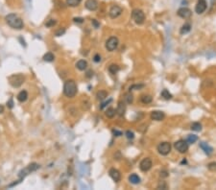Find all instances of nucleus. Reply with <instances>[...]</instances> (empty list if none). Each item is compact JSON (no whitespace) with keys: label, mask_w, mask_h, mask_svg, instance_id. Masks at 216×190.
<instances>
[{"label":"nucleus","mask_w":216,"mask_h":190,"mask_svg":"<svg viewBox=\"0 0 216 190\" xmlns=\"http://www.w3.org/2000/svg\"><path fill=\"white\" fill-rule=\"evenodd\" d=\"M6 22L8 23L9 26H11L12 28L16 29V30H21L24 27V23L21 19H19L16 14H10L6 16Z\"/></svg>","instance_id":"1"},{"label":"nucleus","mask_w":216,"mask_h":190,"mask_svg":"<svg viewBox=\"0 0 216 190\" xmlns=\"http://www.w3.org/2000/svg\"><path fill=\"white\" fill-rule=\"evenodd\" d=\"M64 94L68 98H73L77 94V84L73 80H67L64 84Z\"/></svg>","instance_id":"2"},{"label":"nucleus","mask_w":216,"mask_h":190,"mask_svg":"<svg viewBox=\"0 0 216 190\" xmlns=\"http://www.w3.org/2000/svg\"><path fill=\"white\" fill-rule=\"evenodd\" d=\"M25 81V77L22 74H14L9 77V83L13 87H19Z\"/></svg>","instance_id":"3"},{"label":"nucleus","mask_w":216,"mask_h":190,"mask_svg":"<svg viewBox=\"0 0 216 190\" xmlns=\"http://www.w3.org/2000/svg\"><path fill=\"white\" fill-rule=\"evenodd\" d=\"M132 17L134 20V22L136 24H142L145 20V14H144L143 11L139 10V9H134L132 13Z\"/></svg>","instance_id":"4"},{"label":"nucleus","mask_w":216,"mask_h":190,"mask_svg":"<svg viewBox=\"0 0 216 190\" xmlns=\"http://www.w3.org/2000/svg\"><path fill=\"white\" fill-rule=\"evenodd\" d=\"M38 167H40V166H38V164H37V163H31L30 165H28L26 168H24L23 170H21L19 172V180H21L22 179H24V178H25L28 174L31 173V172H34L36 170H38Z\"/></svg>","instance_id":"5"},{"label":"nucleus","mask_w":216,"mask_h":190,"mask_svg":"<svg viewBox=\"0 0 216 190\" xmlns=\"http://www.w3.org/2000/svg\"><path fill=\"white\" fill-rule=\"evenodd\" d=\"M118 38L116 37H110L109 40L106 41V48L108 51H110V52H112V51H115L116 48L118 46Z\"/></svg>","instance_id":"6"},{"label":"nucleus","mask_w":216,"mask_h":190,"mask_svg":"<svg viewBox=\"0 0 216 190\" xmlns=\"http://www.w3.org/2000/svg\"><path fill=\"white\" fill-rule=\"evenodd\" d=\"M174 147H175V149L178 151V152L184 154V153H187V150H188V143L187 142V140L181 139V140H178L177 142H175Z\"/></svg>","instance_id":"7"},{"label":"nucleus","mask_w":216,"mask_h":190,"mask_svg":"<svg viewBox=\"0 0 216 190\" xmlns=\"http://www.w3.org/2000/svg\"><path fill=\"white\" fill-rule=\"evenodd\" d=\"M158 151L160 155L167 156L171 152V144L169 142H161L158 146Z\"/></svg>","instance_id":"8"},{"label":"nucleus","mask_w":216,"mask_h":190,"mask_svg":"<svg viewBox=\"0 0 216 190\" xmlns=\"http://www.w3.org/2000/svg\"><path fill=\"white\" fill-rule=\"evenodd\" d=\"M152 165H153V162L151 159L149 158H143L142 161H140L139 168L142 172H147L152 168Z\"/></svg>","instance_id":"9"},{"label":"nucleus","mask_w":216,"mask_h":190,"mask_svg":"<svg viewBox=\"0 0 216 190\" xmlns=\"http://www.w3.org/2000/svg\"><path fill=\"white\" fill-rule=\"evenodd\" d=\"M177 14H178L180 17H182V19H187L192 16V12L190 9H188L187 7H182L179 9L178 12H177Z\"/></svg>","instance_id":"10"},{"label":"nucleus","mask_w":216,"mask_h":190,"mask_svg":"<svg viewBox=\"0 0 216 190\" xmlns=\"http://www.w3.org/2000/svg\"><path fill=\"white\" fill-rule=\"evenodd\" d=\"M122 12H123V10H122L121 7H119V6H117V5L112 6V7L110 8V12H109L110 17V19H116V17H118L120 14H122Z\"/></svg>","instance_id":"11"},{"label":"nucleus","mask_w":216,"mask_h":190,"mask_svg":"<svg viewBox=\"0 0 216 190\" xmlns=\"http://www.w3.org/2000/svg\"><path fill=\"white\" fill-rule=\"evenodd\" d=\"M206 7H208V4H206V0H198L197 4L195 6V12L198 14H201L206 10Z\"/></svg>","instance_id":"12"},{"label":"nucleus","mask_w":216,"mask_h":190,"mask_svg":"<svg viewBox=\"0 0 216 190\" xmlns=\"http://www.w3.org/2000/svg\"><path fill=\"white\" fill-rule=\"evenodd\" d=\"M109 174H110V178L115 180V182H118L120 180H121V174H120V172L117 170V169H115V168H112L110 170V172H109Z\"/></svg>","instance_id":"13"},{"label":"nucleus","mask_w":216,"mask_h":190,"mask_svg":"<svg viewBox=\"0 0 216 190\" xmlns=\"http://www.w3.org/2000/svg\"><path fill=\"white\" fill-rule=\"evenodd\" d=\"M164 113L160 110H154L151 112V118L155 121H161L164 118Z\"/></svg>","instance_id":"14"},{"label":"nucleus","mask_w":216,"mask_h":190,"mask_svg":"<svg viewBox=\"0 0 216 190\" xmlns=\"http://www.w3.org/2000/svg\"><path fill=\"white\" fill-rule=\"evenodd\" d=\"M85 5L86 8L89 11H95L98 8V2L96 0H86Z\"/></svg>","instance_id":"15"},{"label":"nucleus","mask_w":216,"mask_h":190,"mask_svg":"<svg viewBox=\"0 0 216 190\" xmlns=\"http://www.w3.org/2000/svg\"><path fill=\"white\" fill-rule=\"evenodd\" d=\"M200 147H201V149H202L208 156L211 155L212 152H213V149H212V147H211L208 143H206V142H201L200 143Z\"/></svg>","instance_id":"16"},{"label":"nucleus","mask_w":216,"mask_h":190,"mask_svg":"<svg viewBox=\"0 0 216 190\" xmlns=\"http://www.w3.org/2000/svg\"><path fill=\"white\" fill-rule=\"evenodd\" d=\"M125 111H126V105H125L124 102L120 101L119 103H118V106H117L116 113H117L119 116H123L125 114Z\"/></svg>","instance_id":"17"},{"label":"nucleus","mask_w":216,"mask_h":190,"mask_svg":"<svg viewBox=\"0 0 216 190\" xmlns=\"http://www.w3.org/2000/svg\"><path fill=\"white\" fill-rule=\"evenodd\" d=\"M76 67L79 69V70L84 71L88 67V62H86V61H85V60H80V61H78L76 63Z\"/></svg>","instance_id":"18"},{"label":"nucleus","mask_w":216,"mask_h":190,"mask_svg":"<svg viewBox=\"0 0 216 190\" xmlns=\"http://www.w3.org/2000/svg\"><path fill=\"white\" fill-rule=\"evenodd\" d=\"M27 98H28V93H27L26 90H22V91H20L19 94H17V100L19 102H25L27 100Z\"/></svg>","instance_id":"19"},{"label":"nucleus","mask_w":216,"mask_h":190,"mask_svg":"<svg viewBox=\"0 0 216 190\" xmlns=\"http://www.w3.org/2000/svg\"><path fill=\"white\" fill-rule=\"evenodd\" d=\"M129 180H130L131 183L133 185H137V183L140 182V178L137 176L136 174H132L130 177H129Z\"/></svg>","instance_id":"20"},{"label":"nucleus","mask_w":216,"mask_h":190,"mask_svg":"<svg viewBox=\"0 0 216 190\" xmlns=\"http://www.w3.org/2000/svg\"><path fill=\"white\" fill-rule=\"evenodd\" d=\"M190 30H191V25H190V24L189 23H184V25L182 26L181 30H180V33H181L182 35H184V34H187Z\"/></svg>","instance_id":"21"},{"label":"nucleus","mask_w":216,"mask_h":190,"mask_svg":"<svg viewBox=\"0 0 216 190\" xmlns=\"http://www.w3.org/2000/svg\"><path fill=\"white\" fill-rule=\"evenodd\" d=\"M96 97H97L98 100L103 101L108 97V92L105 91V90H99L97 92V94H96Z\"/></svg>","instance_id":"22"},{"label":"nucleus","mask_w":216,"mask_h":190,"mask_svg":"<svg viewBox=\"0 0 216 190\" xmlns=\"http://www.w3.org/2000/svg\"><path fill=\"white\" fill-rule=\"evenodd\" d=\"M54 60H55V56L53 55L51 52H48L46 53L45 55L43 56V61L44 62H52Z\"/></svg>","instance_id":"23"},{"label":"nucleus","mask_w":216,"mask_h":190,"mask_svg":"<svg viewBox=\"0 0 216 190\" xmlns=\"http://www.w3.org/2000/svg\"><path fill=\"white\" fill-rule=\"evenodd\" d=\"M140 100H141V102H142L143 104L147 105V104L151 103L152 100H153V98H152V96H150V95H142L141 98H140Z\"/></svg>","instance_id":"24"},{"label":"nucleus","mask_w":216,"mask_h":190,"mask_svg":"<svg viewBox=\"0 0 216 190\" xmlns=\"http://www.w3.org/2000/svg\"><path fill=\"white\" fill-rule=\"evenodd\" d=\"M115 113H116V110L113 108H109L106 110V116L108 118H112V117L115 115Z\"/></svg>","instance_id":"25"},{"label":"nucleus","mask_w":216,"mask_h":190,"mask_svg":"<svg viewBox=\"0 0 216 190\" xmlns=\"http://www.w3.org/2000/svg\"><path fill=\"white\" fill-rule=\"evenodd\" d=\"M81 2H82V0H67V4L69 7H77Z\"/></svg>","instance_id":"26"},{"label":"nucleus","mask_w":216,"mask_h":190,"mask_svg":"<svg viewBox=\"0 0 216 190\" xmlns=\"http://www.w3.org/2000/svg\"><path fill=\"white\" fill-rule=\"evenodd\" d=\"M109 71L112 74H116L119 71V66L117 64H115V63H113V64H110L109 66Z\"/></svg>","instance_id":"27"},{"label":"nucleus","mask_w":216,"mask_h":190,"mask_svg":"<svg viewBox=\"0 0 216 190\" xmlns=\"http://www.w3.org/2000/svg\"><path fill=\"white\" fill-rule=\"evenodd\" d=\"M198 140V136L195 134H189L187 138V143H190V144H193L195 143L196 141Z\"/></svg>","instance_id":"28"},{"label":"nucleus","mask_w":216,"mask_h":190,"mask_svg":"<svg viewBox=\"0 0 216 190\" xmlns=\"http://www.w3.org/2000/svg\"><path fill=\"white\" fill-rule=\"evenodd\" d=\"M161 96H163L165 100H169V99L172 98V94H171L167 89H163V91H161Z\"/></svg>","instance_id":"29"},{"label":"nucleus","mask_w":216,"mask_h":190,"mask_svg":"<svg viewBox=\"0 0 216 190\" xmlns=\"http://www.w3.org/2000/svg\"><path fill=\"white\" fill-rule=\"evenodd\" d=\"M191 130L192 131H195V132H200L201 130H202V125L198 122H195L191 125Z\"/></svg>","instance_id":"30"},{"label":"nucleus","mask_w":216,"mask_h":190,"mask_svg":"<svg viewBox=\"0 0 216 190\" xmlns=\"http://www.w3.org/2000/svg\"><path fill=\"white\" fill-rule=\"evenodd\" d=\"M125 100L127 102L128 104H132L134 101V97H133V94L132 93H127V94L125 95Z\"/></svg>","instance_id":"31"},{"label":"nucleus","mask_w":216,"mask_h":190,"mask_svg":"<svg viewBox=\"0 0 216 190\" xmlns=\"http://www.w3.org/2000/svg\"><path fill=\"white\" fill-rule=\"evenodd\" d=\"M168 188L167 186V183L165 182H160V183H158V189H163V190H166Z\"/></svg>","instance_id":"32"},{"label":"nucleus","mask_w":216,"mask_h":190,"mask_svg":"<svg viewBox=\"0 0 216 190\" xmlns=\"http://www.w3.org/2000/svg\"><path fill=\"white\" fill-rule=\"evenodd\" d=\"M56 20L55 19H49L47 21V22L45 23V25H46V27H54L56 25Z\"/></svg>","instance_id":"33"},{"label":"nucleus","mask_w":216,"mask_h":190,"mask_svg":"<svg viewBox=\"0 0 216 190\" xmlns=\"http://www.w3.org/2000/svg\"><path fill=\"white\" fill-rule=\"evenodd\" d=\"M208 170H211V171H215L216 170V162H211V163H208Z\"/></svg>","instance_id":"34"},{"label":"nucleus","mask_w":216,"mask_h":190,"mask_svg":"<svg viewBox=\"0 0 216 190\" xmlns=\"http://www.w3.org/2000/svg\"><path fill=\"white\" fill-rule=\"evenodd\" d=\"M144 87V84H134V86H132L130 87V90H133V89H140V88H143Z\"/></svg>","instance_id":"35"},{"label":"nucleus","mask_w":216,"mask_h":190,"mask_svg":"<svg viewBox=\"0 0 216 190\" xmlns=\"http://www.w3.org/2000/svg\"><path fill=\"white\" fill-rule=\"evenodd\" d=\"M126 136H127V138H129V139H133V138L134 137V134L133 132L127 131L126 132Z\"/></svg>","instance_id":"36"},{"label":"nucleus","mask_w":216,"mask_h":190,"mask_svg":"<svg viewBox=\"0 0 216 190\" xmlns=\"http://www.w3.org/2000/svg\"><path fill=\"white\" fill-rule=\"evenodd\" d=\"M65 33V30L64 29H60L58 30V31L56 32V37H61V36H62Z\"/></svg>","instance_id":"37"},{"label":"nucleus","mask_w":216,"mask_h":190,"mask_svg":"<svg viewBox=\"0 0 216 190\" xmlns=\"http://www.w3.org/2000/svg\"><path fill=\"white\" fill-rule=\"evenodd\" d=\"M93 61L95 62H99L101 61V56L99 55V54H96V55L94 56V58H93Z\"/></svg>","instance_id":"38"},{"label":"nucleus","mask_w":216,"mask_h":190,"mask_svg":"<svg viewBox=\"0 0 216 190\" xmlns=\"http://www.w3.org/2000/svg\"><path fill=\"white\" fill-rule=\"evenodd\" d=\"M112 134H115V136H121V135H122V132H119V131H117V130H113V131H112Z\"/></svg>","instance_id":"39"},{"label":"nucleus","mask_w":216,"mask_h":190,"mask_svg":"<svg viewBox=\"0 0 216 190\" xmlns=\"http://www.w3.org/2000/svg\"><path fill=\"white\" fill-rule=\"evenodd\" d=\"M7 106H8V107L10 108H12L14 107V102H13V100H12V99H10V100H9V101L7 102Z\"/></svg>","instance_id":"40"},{"label":"nucleus","mask_w":216,"mask_h":190,"mask_svg":"<svg viewBox=\"0 0 216 190\" xmlns=\"http://www.w3.org/2000/svg\"><path fill=\"white\" fill-rule=\"evenodd\" d=\"M91 22H92V24H93V25H94L95 28H98L99 25H100V24H99V23L97 22V20H96V19H92Z\"/></svg>","instance_id":"41"},{"label":"nucleus","mask_w":216,"mask_h":190,"mask_svg":"<svg viewBox=\"0 0 216 190\" xmlns=\"http://www.w3.org/2000/svg\"><path fill=\"white\" fill-rule=\"evenodd\" d=\"M160 176L163 177V178H166V177H168V173L166 171H161L160 172Z\"/></svg>","instance_id":"42"},{"label":"nucleus","mask_w":216,"mask_h":190,"mask_svg":"<svg viewBox=\"0 0 216 190\" xmlns=\"http://www.w3.org/2000/svg\"><path fill=\"white\" fill-rule=\"evenodd\" d=\"M110 102H112V99H110V100L108 101V102H105L104 104H102V106L100 107V108H105V106H107V105L109 104V103H110Z\"/></svg>","instance_id":"43"},{"label":"nucleus","mask_w":216,"mask_h":190,"mask_svg":"<svg viewBox=\"0 0 216 190\" xmlns=\"http://www.w3.org/2000/svg\"><path fill=\"white\" fill-rule=\"evenodd\" d=\"M83 19H81V17H78V19H74L75 22H78V23H82L83 22Z\"/></svg>","instance_id":"44"},{"label":"nucleus","mask_w":216,"mask_h":190,"mask_svg":"<svg viewBox=\"0 0 216 190\" xmlns=\"http://www.w3.org/2000/svg\"><path fill=\"white\" fill-rule=\"evenodd\" d=\"M4 112V107H3L2 105H0V113Z\"/></svg>","instance_id":"45"}]
</instances>
